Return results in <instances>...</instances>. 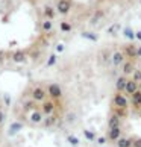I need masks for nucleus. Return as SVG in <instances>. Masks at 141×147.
Returning a JSON list of instances; mask_svg holds the SVG:
<instances>
[{
	"label": "nucleus",
	"mask_w": 141,
	"mask_h": 147,
	"mask_svg": "<svg viewBox=\"0 0 141 147\" xmlns=\"http://www.w3.org/2000/svg\"><path fill=\"white\" fill-rule=\"evenodd\" d=\"M58 11L61 14H65L70 11V2L68 0H59V3H58Z\"/></svg>",
	"instance_id": "obj_1"
}]
</instances>
